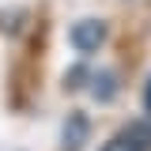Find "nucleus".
Instances as JSON below:
<instances>
[{"instance_id": "nucleus-1", "label": "nucleus", "mask_w": 151, "mask_h": 151, "mask_svg": "<svg viewBox=\"0 0 151 151\" xmlns=\"http://www.w3.org/2000/svg\"><path fill=\"white\" fill-rule=\"evenodd\" d=\"M68 42H72L76 53H83V57H87V53H98V49L110 42V23L98 19V15H83V19H76V23H72Z\"/></svg>"}, {"instance_id": "nucleus-6", "label": "nucleus", "mask_w": 151, "mask_h": 151, "mask_svg": "<svg viewBox=\"0 0 151 151\" xmlns=\"http://www.w3.org/2000/svg\"><path fill=\"white\" fill-rule=\"evenodd\" d=\"M140 98H144V113H151V76L144 79V94Z\"/></svg>"}, {"instance_id": "nucleus-4", "label": "nucleus", "mask_w": 151, "mask_h": 151, "mask_svg": "<svg viewBox=\"0 0 151 151\" xmlns=\"http://www.w3.org/2000/svg\"><path fill=\"white\" fill-rule=\"evenodd\" d=\"M117 91H121V76L113 72V68H98V72L91 76V94H94V102H113L117 98Z\"/></svg>"}, {"instance_id": "nucleus-5", "label": "nucleus", "mask_w": 151, "mask_h": 151, "mask_svg": "<svg viewBox=\"0 0 151 151\" xmlns=\"http://www.w3.org/2000/svg\"><path fill=\"white\" fill-rule=\"evenodd\" d=\"M91 68H87V64H72V68H68V76H64V83H60V87H64V91L68 94H76L79 91V87H91Z\"/></svg>"}, {"instance_id": "nucleus-3", "label": "nucleus", "mask_w": 151, "mask_h": 151, "mask_svg": "<svg viewBox=\"0 0 151 151\" xmlns=\"http://www.w3.org/2000/svg\"><path fill=\"white\" fill-rule=\"evenodd\" d=\"M87 140H91V117L83 110H72L60 125V151H83Z\"/></svg>"}, {"instance_id": "nucleus-2", "label": "nucleus", "mask_w": 151, "mask_h": 151, "mask_svg": "<svg viewBox=\"0 0 151 151\" xmlns=\"http://www.w3.org/2000/svg\"><path fill=\"white\" fill-rule=\"evenodd\" d=\"M98 151H151V121H129L113 140H106Z\"/></svg>"}]
</instances>
